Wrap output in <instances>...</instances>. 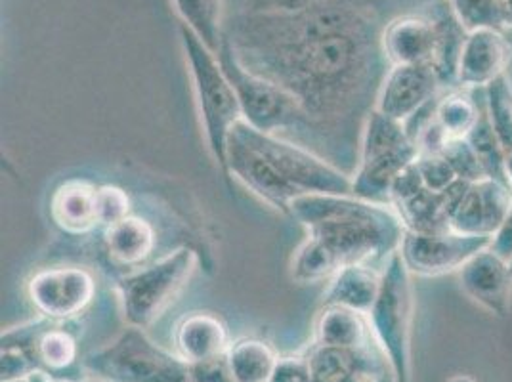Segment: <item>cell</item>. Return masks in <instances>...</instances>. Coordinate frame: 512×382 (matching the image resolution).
Listing matches in <instances>:
<instances>
[{
  "label": "cell",
  "mask_w": 512,
  "mask_h": 382,
  "mask_svg": "<svg viewBox=\"0 0 512 382\" xmlns=\"http://www.w3.org/2000/svg\"><path fill=\"white\" fill-rule=\"evenodd\" d=\"M98 214L100 228H109L130 214V197L119 186H98Z\"/></svg>",
  "instance_id": "obj_31"
},
{
  "label": "cell",
  "mask_w": 512,
  "mask_h": 382,
  "mask_svg": "<svg viewBox=\"0 0 512 382\" xmlns=\"http://www.w3.org/2000/svg\"><path fill=\"white\" fill-rule=\"evenodd\" d=\"M218 58L230 83L234 85L243 121L249 127L256 128L264 134L297 142L300 146L321 155L320 138L316 127L312 125L299 102L287 90L247 71L235 60L234 52L226 41H222Z\"/></svg>",
  "instance_id": "obj_4"
},
{
  "label": "cell",
  "mask_w": 512,
  "mask_h": 382,
  "mask_svg": "<svg viewBox=\"0 0 512 382\" xmlns=\"http://www.w3.org/2000/svg\"><path fill=\"white\" fill-rule=\"evenodd\" d=\"M482 104L474 100L467 88L459 92H451L438 100L436 106V121L444 128L446 136L451 140L467 138L470 130L476 125Z\"/></svg>",
  "instance_id": "obj_27"
},
{
  "label": "cell",
  "mask_w": 512,
  "mask_h": 382,
  "mask_svg": "<svg viewBox=\"0 0 512 382\" xmlns=\"http://www.w3.org/2000/svg\"><path fill=\"white\" fill-rule=\"evenodd\" d=\"M383 48L390 65H430L436 54V27L425 10L384 25Z\"/></svg>",
  "instance_id": "obj_17"
},
{
  "label": "cell",
  "mask_w": 512,
  "mask_h": 382,
  "mask_svg": "<svg viewBox=\"0 0 512 382\" xmlns=\"http://www.w3.org/2000/svg\"><path fill=\"white\" fill-rule=\"evenodd\" d=\"M327 0H249L243 12L249 14H293L314 8Z\"/></svg>",
  "instance_id": "obj_34"
},
{
  "label": "cell",
  "mask_w": 512,
  "mask_h": 382,
  "mask_svg": "<svg viewBox=\"0 0 512 382\" xmlns=\"http://www.w3.org/2000/svg\"><path fill=\"white\" fill-rule=\"evenodd\" d=\"M448 382H478L474 381L470 375H453Z\"/></svg>",
  "instance_id": "obj_37"
},
{
  "label": "cell",
  "mask_w": 512,
  "mask_h": 382,
  "mask_svg": "<svg viewBox=\"0 0 512 382\" xmlns=\"http://www.w3.org/2000/svg\"><path fill=\"white\" fill-rule=\"evenodd\" d=\"M449 4L469 33L480 29L509 31V25L497 0H449Z\"/></svg>",
  "instance_id": "obj_29"
},
{
  "label": "cell",
  "mask_w": 512,
  "mask_h": 382,
  "mask_svg": "<svg viewBox=\"0 0 512 382\" xmlns=\"http://www.w3.org/2000/svg\"><path fill=\"white\" fill-rule=\"evenodd\" d=\"M174 344L182 360L197 363L228 354L232 342L222 319L209 312H193L176 325Z\"/></svg>",
  "instance_id": "obj_19"
},
{
  "label": "cell",
  "mask_w": 512,
  "mask_h": 382,
  "mask_svg": "<svg viewBox=\"0 0 512 382\" xmlns=\"http://www.w3.org/2000/svg\"><path fill=\"white\" fill-rule=\"evenodd\" d=\"M442 155L448 159L451 169H453L455 176L459 180L480 182V180L488 178V174H486V170L482 167L478 155L474 153V149L470 148L467 138L451 140Z\"/></svg>",
  "instance_id": "obj_30"
},
{
  "label": "cell",
  "mask_w": 512,
  "mask_h": 382,
  "mask_svg": "<svg viewBox=\"0 0 512 382\" xmlns=\"http://www.w3.org/2000/svg\"><path fill=\"white\" fill-rule=\"evenodd\" d=\"M27 297L43 318L67 323L92 304L96 281L81 266L44 268L27 281Z\"/></svg>",
  "instance_id": "obj_9"
},
{
  "label": "cell",
  "mask_w": 512,
  "mask_h": 382,
  "mask_svg": "<svg viewBox=\"0 0 512 382\" xmlns=\"http://www.w3.org/2000/svg\"><path fill=\"white\" fill-rule=\"evenodd\" d=\"M461 285L474 302L493 316L505 318L509 312L512 268L491 247L470 258L461 268Z\"/></svg>",
  "instance_id": "obj_16"
},
{
  "label": "cell",
  "mask_w": 512,
  "mask_h": 382,
  "mask_svg": "<svg viewBox=\"0 0 512 382\" xmlns=\"http://www.w3.org/2000/svg\"><path fill=\"white\" fill-rule=\"evenodd\" d=\"M88 373L106 382H192L190 363L155 344L146 329L132 327L83 360Z\"/></svg>",
  "instance_id": "obj_5"
},
{
  "label": "cell",
  "mask_w": 512,
  "mask_h": 382,
  "mask_svg": "<svg viewBox=\"0 0 512 382\" xmlns=\"http://www.w3.org/2000/svg\"><path fill=\"white\" fill-rule=\"evenodd\" d=\"M486 107L501 148L509 155L512 153V92L505 73L486 86Z\"/></svg>",
  "instance_id": "obj_28"
},
{
  "label": "cell",
  "mask_w": 512,
  "mask_h": 382,
  "mask_svg": "<svg viewBox=\"0 0 512 382\" xmlns=\"http://www.w3.org/2000/svg\"><path fill=\"white\" fill-rule=\"evenodd\" d=\"M172 4L180 23L218 54L226 29L222 0H172Z\"/></svg>",
  "instance_id": "obj_24"
},
{
  "label": "cell",
  "mask_w": 512,
  "mask_h": 382,
  "mask_svg": "<svg viewBox=\"0 0 512 382\" xmlns=\"http://www.w3.org/2000/svg\"><path fill=\"white\" fill-rule=\"evenodd\" d=\"M367 318L373 337L394 367L398 382H411L413 298L409 270L400 251L384 262L381 291Z\"/></svg>",
  "instance_id": "obj_7"
},
{
  "label": "cell",
  "mask_w": 512,
  "mask_h": 382,
  "mask_svg": "<svg viewBox=\"0 0 512 382\" xmlns=\"http://www.w3.org/2000/svg\"><path fill=\"white\" fill-rule=\"evenodd\" d=\"M289 216L337 256L342 268L386 262L400 251L406 234V226L392 205L356 195L306 193L293 201Z\"/></svg>",
  "instance_id": "obj_2"
},
{
  "label": "cell",
  "mask_w": 512,
  "mask_h": 382,
  "mask_svg": "<svg viewBox=\"0 0 512 382\" xmlns=\"http://www.w3.org/2000/svg\"><path fill=\"white\" fill-rule=\"evenodd\" d=\"M197 253L180 247L161 260L117 279L123 316L128 325L148 329L171 306L197 268Z\"/></svg>",
  "instance_id": "obj_6"
},
{
  "label": "cell",
  "mask_w": 512,
  "mask_h": 382,
  "mask_svg": "<svg viewBox=\"0 0 512 382\" xmlns=\"http://www.w3.org/2000/svg\"><path fill=\"white\" fill-rule=\"evenodd\" d=\"M178 35L192 77L193 96L207 146L216 165L226 174L228 142L235 125L243 121L237 92L216 52L184 23H178Z\"/></svg>",
  "instance_id": "obj_3"
},
{
  "label": "cell",
  "mask_w": 512,
  "mask_h": 382,
  "mask_svg": "<svg viewBox=\"0 0 512 382\" xmlns=\"http://www.w3.org/2000/svg\"><path fill=\"white\" fill-rule=\"evenodd\" d=\"M499 2V6H501V10H503V16H505V20H507V25H509V29L512 27V0H497Z\"/></svg>",
  "instance_id": "obj_36"
},
{
  "label": "cell",
  "mask_w": 512,
  "mask_h": 382,
  "mask_svg": "<svg viewBox=\"0 0 512 382\" xmlns=\"http://www.w3.org/2000/svg\"><path fill=\"white\" fill-rule=\"evenodd\" d=\"M52 222L69 235L90 234L100 228L98 186L85 178H71L50 197Z\"/></svg>",
  "instance_id": "obj_18"
},
{
  "label": "cell",
  "mask_w": 512,
  "mask_h": 382,
  "mask_svg": "<svg viewBox=\"0 0 512 382\" xmlns=\"http://www.w3.org/2000/svg\"><path fill=\"white\" fill-rule=\"evenodd\" d=\"M104 243L107 255L115 264L136 270L146 266L153 255L157 235L148 220L128 214L127 218L104 230Z\"/></svg>",
  "instance_id": "obj_20"
},
{
  "label": "cell",
  "mask_w": 512,
  "mask_h": 382,
  "mask_svg": "<svg viewBox=\"0 0 512 382\" xmlns=\"http://www.w3.org/2000/svg\"><path fill=\"white\" fill-rule=\"evenodd\" d=\"M234 132L251 148H255L291 186H295L300 195H352V176L318 155L316 151L279 136L264 134L256 128L249 127L245 121H239Z\"/></svg>",
  "instance_id": "obj_8"
},
{
  "label": "cell",
  "mask_w": 512,
  "mask_h": 382,
  "mask_svg": "<svg viewBox=\"0 0 512 382\" xmlns=\"http://www.w3.org/2000/svg\"><path fill=\"white\" fill-rule=\"evenodd\" d=\"M511 29L472 31L465 41L457 71L459 88H484L503 75L512 60Z\"/></svg>",
  "instance_id": "obj_15"
},
{
  "label": "cell",
  "mask_w": 512,
  "mask_h": 382,
  "mask_svg": "<svg viewBox=\"0 0 512 382\" xmlns=\"http://www.w3.org/2000/svg\"><path fill=\"white\" fill-rule=\"evenodd\" d=\"M417 169L421 172L425 188L436 193L448 190L455 180H459L444 155H419Z\"/></svg>",
  "instance_id": "obj_32"
},
{
  "label": "cell",
  "mask_w": 512,
  "mask_h": 382,
  "mask_svg": "<svg viewBox=\"0 0 512 382\" xmlns=\"http://www.w3.org/2000/svg\"><path fill=\"white\" fill-rule=\"evenodd\" d=\"M306 356L312 382H398L394 367L377 340L360 348L314 344Z\"/></svg>",
  "instance_id": "obj_11"
},
{
  "label": "cell",
  "mask_w": 512,
  "mask_h": 382,
  "mask_svg": "<svg viewBox=\"0 0 512 382\" xmlns=\"http://www.w3.org/2000/svg\"><path fill=\"white\" fill-rule=\"evenodd\" d=\"M270 382H312L308 356L279 358Z\"/></svg>",
  "instance_id": "obj_35"
},
{
  "label": "cell",
  "mask_w": 512,
  "mask_h": 382,
  "mask_svg": "<svg viewBox=\"0 0 512 382\" xmlns=\"http://www.w3.org/2000/svg\"><path fill=\"white\" fill-rule=\"evenodd\" d=\"M379 0H327L293 14L241 12L224 41L247 71L287 90L320 138L321 157L358 167L360 138L388 69ZM341 169V167H339Z\"/></svg>",
  "instance_id": "obj_1"
},
{
  "label": "cell",
  "mask_w": 512,
  "mask_h": 382,
  "mask_svg": "<svg viewBox=\"0 0 512 382\" xmlns=\"http://www.w3.org/2000/svg\"><path fill=\"white\" fill-rule=\"evenodd\" d=\"M442 83L430 65H392L377 94L375 109L407 123L415 113L438 98Z\"/></svg>",
  "instance_id": "obj_13"
},
{
  "label": "cell",
  "mask_w": 512,
  "mask_h": 382,
  "mask_svg": "<svg viewBox=\"0 0 512 382\" xmlns=\"http://www.w3.org/2000/svg\"><path fill=\"white\" fill-rule=\"evenodd\" d=\"M190 381L235 382V379L232 371H230L228 358L224 354V356H218V358H213V360L190 363Z\"/></svg>",
  "instance_id": "obj_33"
},
{
  "label": "cell",
  "mask_w": 512,
  "mask_h": 382,
  "mask_svg": "<svg viewBox=\"0 0 512 382\" xmlns=\"http://www.w3.org/2000/svg\"><path fill=\"white\" fill-rule=\"evenodd\" d=\"M226 176H234L245 188L253 191L264 203L283 214L291 213L293 201L300 191L291 186L255 148L232 130L226 157Z\"/></svg>",
  "instance_id": "obj_12"
},
{
  "label": "cell",
  "mask_w": 512,
  "mask_h": 382,
  "mask_svg": "<svg viewBox=\"0 0 512 382\" xmlns=\"http://www.w3.org/2000/svg\"><path fill=\"white\" fill-rule=\"evenodd\" d=\"M341 262L333 255L321 241L306 235V239L300 243L295 251L289 274L291 279L299 285H314L331 281L341 270Z\"/></svg>",
  "instance_id": "obj_26"
},
{
  "label": "cell",
  "mask_w": 512,
  "mask_h": 382,
  "mask_svg": "<svg viewBox=\"0 0 512 382\" xmlns=\"http://www.w3.org/2000/svg\"><path fill=\"white\" fill-rule=\"evenodd\" d=\"M493 235H467L457 232L417 234L407 232L400 245V255L407 270L419 276H442L461 270L470 258L491 247Z\"/></svg>",
  "instance_id": "obj_10"
},
{
  "label": "cell",
  "mask_w": 512,
  "mask_h": 382,
  "mask_svg": "<svg viewBox=\"0 0 512 382\" xmlns=\"http://www.w3.org/2000/svg\"><path fill=\"white\" fill-rule=\"evenodd\" d=\"M381 276L375 266L350 264L327 283L323 293V306H344L360 314H369L381 291Z\"/></svg>",
  "instance_id": "obj_21"
},
{
  "label": "cell",
  "mask_w": 512,
  "mask_h": 382,
  "mask_svg": "<svg viewBox=\"0 0 512 382\" xmlns=\"http://www.w3.org/2000/svg\"><path fill=\"white\" fill-rule=\"evenodd\" d=\"M371 323L365 314L344 306H323L316 319L314 344L331 348H360L373 342Z\"/></svg>",
  "instance_id": "obj_22"
},
{
  "label": "cell",
  "mask_w": 512,
  "mask_h": 382,
  "mask_svg": "<svg viewBox=\"0 0 512 382\" xmlns=\"http://www.w3.org/2000/svg\"><path fill=\"white\" fill-rule=\"evenodd\" d=\"M226 358L235 382H270L279 361L268 342L249 337L232 342Z\"/></svg>",
  "instance_id": "obj_23"
},
{
  "label": "cell",
  "mask_w": 512,
  "mask_h": 382,
  "mask_svg": "<svg viewBox=\"0 0 512 382\" xmlns=\"http://www.w3.org/2000/svg\"><path fill=\"white\" fill-rule=\"evenodd\" d=\"M512 211V188L491 178L472 182L451 213V232L495 235Z\"/></svg>",
  "instance_id": "obj_14"
},
{
  "label": "cell",
  "mask_w": 512,
  "mask_h": 382,
  "mask_svg": "<svg viewBox=\"0 0 512 382\" xmlns=\"http://www.w3.org/2000/svg\"><path fill=\"white\" fill-rule=\"evenodd\" d=\"M6 382H33V379H31V377H23V379H14V381Z\"/></svg>",
  "instance_id": "obj_38"
},
{
  "label": "cell",
  "mask_w": 512,
  "mask_h": 382,
  "mask_svg": "<svg viewBox=\"0 0 512 382\" xmlns=\"http://www.w3.org/2000/svg\"><path fill=\"white\" fill-rule=\"evenodd\" d=\"M33 350L43 373L64 371L67 367H71L79 356V346L73 333L65 327L64 323L46 318H44L43 327L37 333Z\"/></svg>",
  "instance_id": "obj_25"
}]
</instances>
